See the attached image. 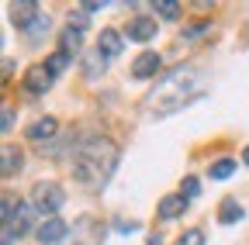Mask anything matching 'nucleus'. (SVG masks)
Segmentation results:
<instances>
[{
    "mask_svg": "<svg viewBox=\"0 0 249 245\" xmlns=\"http://www.w3.org/2000/svg\"><path fill=\"white\" fill-rule=\"evenodd\" d=\"M121 159V148L111 138H87L76 152H73V180L87 190H101L111 180L114 166Z\"/></svg>",
    "mask_w": 249,
    "mask_h": 245,
    "instance_id": "f257e3e1",
    "label": "nucleus"
},
{
    "mask_svg": "<svg viewBox=\"0 0 249 245\" xmlns=\"http://www.w3.org/2000/svg\"><path fill=\"white\" fill-rule=\"evenodd\" d=\"M197 69L194 66H180V69H173L160 86H156V94L149 97V104L160 97V107H156V114H170V111H180L183 104H187V94L197 86Z\"/></svg>",
    "mask_w": 249,
    "mask_h": 245,
    "instance_id": "f03ea898",
    "label": "nucleus"
},
{
    "mask_svg": "<svg viewBox=\"0 0 249 245\" xmlns=\"http://www.w3.org/2000/svg\"><path fill=\"white\" fill-rule=\"evenodd\" d=\"M49 83H52V76L45 73V66H35L28 73V80H24V90H28V94H45Z\"/></svg>",
    "mask_w": 249,
    "mask_h": 245,
    "instance_id": "9b49d317",
    "label": "nucleus"
},
{
    "mask_svg": "<svg viewBox=\"0 0 249 245\" xmlns=\"http://www.w3.org/2000/svg\"><path fill=\"white\" fill-rule=\"evenodd\" d=\"M114 228H118L121 235H132V231H139V225H135V221H114Z\"/></svg>",
    "mask_w": 249,
    "mask_h": 245,
    "instance_id": "b1692460",
    "label": "nucleus"
},
{
    "mask_svg": "<svg viewBox=\"0 0 249 245\" xmlns=\"http://www.w3.org/2000/svg\"><path fill=\"white\" fill-rule=\"evenodd\" d=\"M35 235H38V242H42V245H59L62 238L70 235V225L62 221V218H45V221L38 225V231H35Z\"/></svg>",
    "mask_w": 249,
    "mask_h": 245,
    "instance_id": "20e7f679",
    "label": "nucleus"
},
{
    "mask_svg": "<svg viewBox=\"0 0 249 245\" xmlns=\"http://www.w3.org/2000/svg\"><path fill=\"white\" fill-rule=\"evenodd\" d=\"M18 238H21V235H18L14 228H4V245H18Z\"/></svg>",
    "mask_w": 249,
    "mask_h": 245,
    "instance_id": "393cba45",
    "label": "nucleus"
},
{
    "mask_svg": "<svg viewBox=\"0 0 249 245\" xmlns=\"http://www.w3.org/2000/svg\"><path fill=\"white\" fill-rule=\"evenodd\" d=\"M66 204V194H62L55 183H38L35 190H31V207H35L42 218H55V211Z\"/></svg>",
    "mask_w": 249,
    "mask_h": 245,
    "instance_id": "7ed1b4c3",
    "label": "nucleus"
},
{
    "mask_svg": "<svg viewBox=\"0 0 249 245\" xmlns=\"http://www.w3.org/2000/svg\"><path fill=\"white\" fill-rule=\"evenodd\" d=\"M218 221H222V225H235V221H242V204H239L235 197H225L222 207H218Z\"/></svg>",
    "mask_w": 249,
    "mask_h": 245,
    "instance_id": "f8f14e48",
    "label": "nucleus"
},
{
    "mask_svg": "<svg viewBox=\"0 0 249 245\" xmlns=\"http://www.w3.org/2000/svg\"><path fill=\"white\" fill-rule=\"evenodd\" d=\"M55 131H59V121H55V117H38L35 125L28 128V138L42 145V142H52V138H55Z\"/></svg>",
    "mask_w": 249,
    "mask_h": 245,
    "instance_id": "423d86ee",
    "label": "nucleus"
},
{
    "mask_svg": "<svg viewBox=\"0 0 249 245\" xmlns=\"http://www.w3.org/2000/svg\"><path fill=\"white\" fill-rule=\"evenodd\" d=\"M232 173H235V159H218L211 166V180H229Z\"/></svg>",
    "mask_w": 249,
    "mask_h": 245,
    "instance_id": "a211bd4d",
    "label": "nucleus"
},
{
    "mask_svg": "<svg viewBox=\"0 0 249 245\" xmlns=\"http://www.w3.org/2000/svg\"><path fill=\"white\" fill-rule=\"evenodd\" d=\"M14 169H21V148L4 145V166H0V173H4V176H14Z\"/></svg>",
    "mask_w": 249,
    "mask_h": 245,
    "instance_id": "2eb2a0df",
    "label": "nucleus"
},
{
    "mask_svg": "<svg viewBox=\"0 0 249 245\" xmlns=\"http://www.w3.org/2000/svg\"><path fill=\"white\" fill-rule=\"evenodd\" d=\"M156 28H160V24H156L152 17H132L128 21V38L132 42H149L156 35Z\"/></svg>",
    "mask_w": 249,
    "mask_h": 245,
    "instance_id": "1a4fd4ad",
    "label": "nucleus"
},
{
    "mask_svg": "<svg viewBox=\"0 0 249 245\" xmlns=\"http://www.w3.org/2000/svg\"><path fill=\"white\" fill-rule=\"evenodd\" d=\"M180 190H183V197H187V200H194V197L201 194V183H197V176H187Z\"/></svg>",
    "mask_w": 249,
    "mask_h": 245,
    "instance_id": "412c9836",
    "label": "nucleus"
},
{
    "mask_svg": "<svg viewBox=\"0 0 249 245\" xmlns=\"http://www.w3.org/2000/svg\"><path fill=\"white\" fill-rule=\"evenodd\" d=\"M104 69H107V55H104L101 49L83 52V76H87V80H101Z\"/></svg>",
    "mask_w": 249,
    "mask_h": 245,
    "instance_id": "6e6552de",
    "label": "nucleus"
},
{
    "mask_svg": "<svg viewBox=\"0 0 249 245\" xmlns=\"http://www.w3.org/2000/svg\"><path fill=\"white\" fill-rule=\"evenodd\" d=\"M97 49H101L107 59H114V55L121 52V35L107 28V32H101V38H97Z\"/></svg>",
    "mask_w": 249,
    "mask_h": 245,
    "instance_id": "ddd939ff",
    "label": "nucleus"
},
{
    "mask_svg": "<svg viewBox=\"0 0 249 245\" xmlns=\"http://www.w3.org/2000/svg\"><path fill=\"white\" fill-rule=\"evenodd\" d=\"M183 211H187V197H183V194H170V197H163V200H160V218H163V221L180 218Z\"/></svg>",
    "mask_w": 249,
    "mask_h": 245,
    "instance_id": "9d476101",
    "label": "nucleus"
},
{
    "mask_svg": "<svg viewBox=\"0 0 249 245\" xmlns=\"http://www.w3.org/2000/svg\"><path fill=\"white\" fill-rule=\"evenodd\" d=\"M80 49H83V32H76V28H66V32H62V52L73 55V52H80Z\"/></svg>",
    "mask_w": 249,
    "mask_h": 245,
    "instance_id": "dca6fc26",
    "label": "nucleus"
},
{
    "mask_svg": "<svg viewBox=\"0 0 249 245\" xmlns=\"http://www.w3.org/2000/svg\"><path fill=\"white\" fill-rule=\"evenodd\" d=\"M208 28H211V21H194V28H187V38H194V35L208 32Z\"/></svg>",
    "mask_w": 249,
    "mask_h": 245,
    "instance_id": "5701e85b",
    "label": "nucleus"
},
{
    "mask_svg": "<svg viewBox=\"0 0 249 245\" xmlns=\"http://www.w3.org/2000/svg\"><path fill=\"white\" fill-rule=\"evenodd\" d=\"M0 128H4V135H11V128H14V111L11 107H4V121H0Z\"/></svg>",
    "mask_w": 249,
    "mask_h": 245,
    "instance_id": "4be33fe9",
    "label": "nucleus"
},
{
    "mask_svg": "<svg viewBox=\"0 0 249 245\" xmlns=\"http://www.w3.org/2000/svg\"><path fill=\"white\" fill-rule=\"evenodd\" d=\"M242 163H246V166H249V145H246V152H242Z\"/></svg>",
    "mask_w": 249,
    "mask_h": 245,
    "instance_id": "a878e982",
    "label": "nucleus"
},
{
    "mask_svg": "<svg viewBox=\"0 0 249 245\" xmlns=\"http://www.w3.org/2000/svg\"><path fill=\"white\" fill-rule=\"evenodd\" d=\"M70 59H73V55H66L62 49H59V52H52V55L45 59V73H49V76H59V73H66Z\"/></svg>",
    "mask_w": 249,
    "mask_h": 245,
    "instance_id": "4468645a",
    "label": "nucleus"
},
{
    "mask_svg": "<svg viewBox=\"0 0 249 245\" xmlns=\"http://www.w3.org/2000/svg\"><path fill=\"white\" fill-rule=\"evenodd\" d=\"M38 14H42V7L35 4V0H24V4H11V17H14V24L21 28V32H24V28L35 21Z\"/></svg>",
    "mask_w": 249,
    "mask_h": 245,
    "instance_id": "0eeeda50",
    "label": "nucleus"
},
{
    "mask_svg": "<svg viewBox=\"0 0 249 245\" xmlns=\"http://www.w3.org/2000/svg\"><path fill=\"white\" fill-rule=\"evenodd\" d=\"M177 245H204V231L201 228H191V231H183L177 238Z\"/></svg>",
    "mask_w": 249,
    "mask_h": 245,
    "instance_id": "aec40b11",
    "label": "nucleus"
},
{
    "mask_svg": "<svg viewBox=\"0 0 249 245\" xmlns=\"http://www.w3.org/2000/svg\"><path fill=\"white\" fill-rule=\"evenodd\" d=\"M152 11L160 14V17H166V21H177V17H180V4H173V0H160Z\"/></svg>",
    "mask_w": 249,
    "mask_h": 245,
    "instance_id": "6ab92c4d",
    "label": "nucleus"
},
{
    "mask_svg": "<svg viewBox=\"0 0 249 245\" xmlns=\"http://www.w3.org/2000/svg\"><path fill=\"white\" fill-rule=\"evenodd\" d=\"M42 35H49V17H45V14H38L35 21L24 28V38H31V42H38Z\"/></svg>",
    "mask_w": 249,
    "mask_h": 245,
    "instance_id": "f3484780",
    "label": "nucleus"
},
{
    "mask_svg": "<svg viewBox=\"0 0 249 245\" xmlns=\"http://www.w3.org/2000/svg\"><path fill=\"white\" fill-rule=\"evenodd\" d=\"M160 52H142L139 59H135V63H132V76L135 80H152L156 73H160Z\"/></svg>",
    "mask_w": 249,
    "mask_h": 245,
    "instance_id": "39448f33",
    "label": "nucleus"
}]
</instances>
